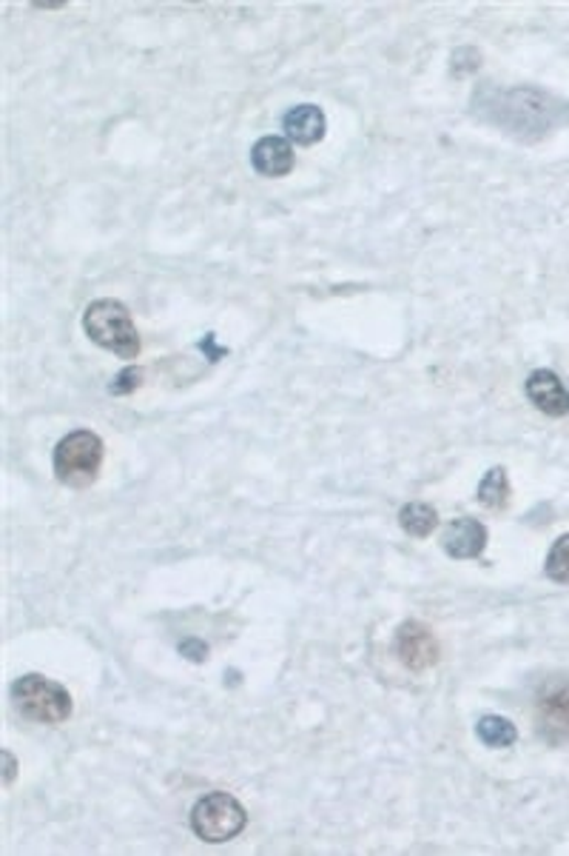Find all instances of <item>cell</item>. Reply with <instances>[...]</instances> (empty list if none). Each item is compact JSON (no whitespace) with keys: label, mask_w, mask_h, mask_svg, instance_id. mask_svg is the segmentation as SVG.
Segmentation results:
<instances>
[{"label":"cell","mask_w":569,"mask_h":856,"mask_svg":"<svg viewBox=\"0 0 569 856\" xmlns=\"http://www.w3.org/2000/svg\"><path fill=\"white\" fill-rule=\"evenodd\" d=\"M83 331L100 349L114 351L120 358L132 360L140 354V334L132 320V311L120 300H94L83 315Z\"/></svg>","instance_id":"obj_1"},{"label":"cell","mask_w":569,"mask_h":856,"mask_svg":"<svg viewBox=\"0 0 569 856\" xmlns=\"http://www.w3.org/2000/svg\"><path fill=\"white\" fill-rule=\"evenodd\" d=\"M103 454L105 446L94 431L89 428L69 431L55 449V478L69 489H86L98 480Z\"/></svg>","instance_id":"obj_2"},{"label":"cell","mask_w":569,"mask_h":856,"mask_svg":"<svg viewBox=\"0 0 569 856\" xmlns=\"http://www.w3.org/2000/svg\"><path fill=\"white\" fill-rule=\"evenodd\" d=\"M248 825V811L228 791H211L191 808V831L202 843H231Z\"/></svg>","instance_id":"obj_3"},{"label":"cell","mask_w":569,"mask_h":856,"mask_svg":"<svg viewBox=\"0 0 569 856\" xmlns=\"http://www.w3.org/2000/svg\"><path fill=\"white\" fill-rule=\"evenodd\" d=\"M12 700L18 711L32 723L60 725L71 716V694L49 677L26 674L14 680Z\"/></svg>","instance_id":"obj_4"},{"label":"cell","mask_w":569,"mask_h":856,"mask_svg":"<svg viewBox=\"0 0 569 856\" xmlns=\"http://www.w3.org/2000/svg\"><path fill=\"white\" fill-rule=\"evenodd\" d=\"M535 731L553 748H561L569 743V674L558 671L535 691Z\"/></svg>","instance_id":"obj_5"},{"label":"cell","mask_w":569,"mask_h":856,"mask_svg":"<svg viewBox=\"0 0 569 856\" xmlns=\"http://www.w3.org/2000/svg\"><path fill=\"white\" fill-rule=\"evenodd\" d=\"M397 657L410 671H427L438 662V639L433 628L419 619H408L397 632Z\"/></svg>","instance_id":"obj_6"},{"label":"cell","mask_w":569,"mask_h":856,"mask_svg":"<svg viewBox=\"0 0 569 856\" xmlns=\"http://www.w3.org/2000/svg\"><path fill=\"white\" fill-rule=\"evenodd\" d=\"M442 548L453 560H479L487 548L484 523L472 517L453 519L450 526L442 531Z\"/></svg>","instance_id":"obj_7"},{"label":"cell","mask_w":569,"mask_h":856,"mask_svg":"<svg viewBox=\"0 0 569 856\" xmlns=\"http://www.w3.org/2000/svg\"><path fill=\"white\" fill-rule=\"evenodd\" d=\"M527 397L538 411L549 417H564L569 415V392L564 388L561 377L556 372H547V369H538L527 377Z\"/></svg>","instance_id":"obj_8"},{"label":"cell","mask_w":569,"mask_h":856,"mask_svg":"<svg viewBox=\"0 0 569 856\" xmlns=\"http://www.w3.org/2000/svg\"><path fill=\"white\" fill-rule=\"evenodd\" d=\"M293 146L288 138L279 134H265L250 149V163L263 177H284L293 169Z\"/></svg>","instance_id":"obj_9"},{"label":"cell","mask_w":569,"mask_h":856,"mask_svg":"<svg viewBox=\"0 0 569 856\" xmlns=\"http://www.w3.org/2000/svg\"><path fill=\"white\" fill-rule=\"evenodd\" d=\"M282 129L288 134V141L299 143V146H313L320 143L327 132V118L320 106L299 103L288 109L282 118Z\"/></svg>","instance_id":"obj_10"},{"label":"cell","mask_w":569,"mask_h":856,"mask_svg":"<svg viewBox=\"0 0 569 856\" xmlns=\"http://www.w3.org/2000/svg\"><path fill=\"white\" fill-rule=\"evenodd\" d=\"M510 494H513V489H510L507 469H490L484 474V480L479 483L476 497H479L481 506H487L490 512H504V508L510 506Z\"/></svg>","instance_id":"obj_11"},{"label":"cell","mask_w":569,"mask_h":856,"mask_svg":"<svg viewBox=\"0 0 569 856\" xmlns=\"http://www.w3.org/2000/svg\"><path fill=\"white\" fill-rule=\"evenodd\" d=\"M399 526H402L410 537L424 540V537H431L433 528L438 526V514L436 508L427 506V503H408V506H402V512H399Z\"/></svg>","instance_id":"obj_12"},{"label":"cell","mask_w":569,"mask_h":856,"mask_svg":"<svg viewBox=\"0 0 569 856\" xmlns=\"http://www.w3.org/2000/svg\"><path fill=\"white\" fill-rule=\"evenodd\" d=\"M476 734H479V739L487 745V748H510V745L518 739L515 725L510 723V720H504V716H493V714L481 716L479 725H476Z\"/></svg>","instance_id":"obj_13"},{"label":"cell","mask_w":569,"mask_h":856,"mask_svg":"<svg viewBox=\"0 0 569 856\" xmlns=\"http://www.w3.org/2000/svg\"><path fill=\"white\" fill-rule=\"evenodd\" d=\"M544 571H547L553 583L569 585V534H564V537L553 542L547 562H544Z\"/></svg>","instance_id":"obj_14"},{"label":"cell","mask_w":569,"mask_h":856,"mask_svg":"<svg viewBox=\"0 0 569 856\" xmlns=\"http://www.w3.org/2000/svg\"><path fill=\"white\" fill-rule=\"evenodd\" d=\"M3 762H7V786L14 779V771H18V762H14V757L9 751H3Z\"/></svg>","instance_id":"obj_15"}]
</instances>
